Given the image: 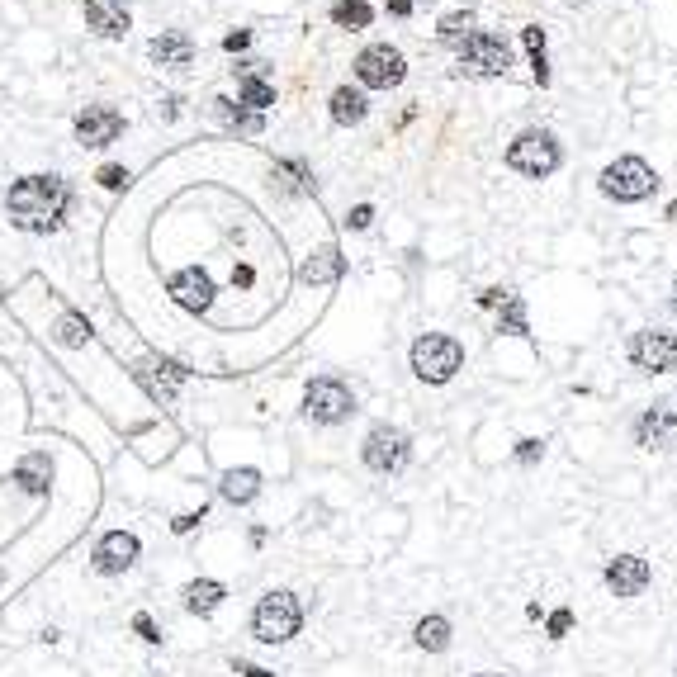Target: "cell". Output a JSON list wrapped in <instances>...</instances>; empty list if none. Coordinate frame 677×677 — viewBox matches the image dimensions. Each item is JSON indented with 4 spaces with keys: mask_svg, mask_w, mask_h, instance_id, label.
Here are the masks:
<instances>
[{
    "mask_svg": "<svg viewBox=\"0 0 677 677\" xmlns=\"http://www.w3.org/2000/svg\"><path fill=\"white\" fill-rule=\"evenodd\" d=\"M5 209L19 232H57L72 214V185L62 176H24L10 185Z\"/></svg>",
    "mask_w": 677,
    "mask_h": 677,
    "instance_id": "cell-1",
    "label": "cell"
},
{
    "mask_svg": "<svg viewBox=\"0 0 677 677\" xmlns=\"http://www.w3.org/2000/svg\"><path fill=\"white\" fill-rule=\"evenodd\" d=\"M303 630V602L294 592L275 588L251 606V635L261 644H289Z\"/></svg>",
    "mask_w": 677,
    "mask_h": 677,
    "instance_id": "cell-2",
    "label": "cell"
},
{
    "mask_svg": "<svg viewBox=\"0 0 677 677\" xmlns=\"http://www.w3.org/2000/svg\"><path fill=\"white\" fill-rule=\"evenodd\" d=\"M464 365V346L446 332H427V337L412 341V375L422 384H446L455 379V370Z\"/></svg>",
    "mask_w": 677,
    "mask_h": 677,
    "instance_id": "cell-3",
    "label": "cell"
},
{
    "mask_svg": "<svg viewBox=\"0 0 677 677\" xmlns=\"http://www.w3.org/2000/svg\"><path fill=\"white\" fill-rule=\"evenodd\" d=\"M654 185H659V176H654V166H649L644 157H616L602 171V195L616 199V204L649 199V195H654Z\"/></svg>",
    "mask_w": 677,
    "mask_h": 677,
    "instance_id": "cell-4",
    "label": "cell"
},
{
    "mask_svg": "<svg viewBox=\"0 0 677 677\" xmlns=\"http://www.w3.org/2000/svg\"><path fill=\"white\" fill-rule=\"evenodd\" d=\"M507 166L531 180H545L550 171H559V143H554V133H545V128L517 133V143L507 147Z\"/></svg>",
    "mask_w": 677,
    "mask_h": 677,
    "instance_id": "cell-5",
    "label": "cell"
},
{
    "mask_svg": "<svg viewBox=\"0 0 677 677\" xmlns=\"http://www.w3.org/2000/svg\"><path fill=\"white\" fill-rule=\"evenodd\" d=\"M303 412H308V422H318V427H337V422H346V417L356 412V393L346 389L337 375H322L303 393Z\"/></svg>",
    "mask_w": 677,
    "mask_h": 677,
    "instance_id": "cell-6",
    "label": "cell"
},
{
    "mask_svg": "<svg viewBox=\"0 0 677 677\" xmlns=\"http://www.w3.org/2000/svg\"><path fill=\"white\" fill-rule=\"evenodd\" d=\"M360 460L370 464L375 474H403L412 464V436L403 427H389V422H379L370 436H365V446H360Z\"/></svg>",
    "mask_w": 677,
    "mask_h": 677,
    "instance_id": "cell-7",
    "label": "cell"
},
{
    "mask_svg": "<svg viewBox=\"0 0 677 677\" xmlns=\"http://www.w3.org/2000/svg\"><path fill=\"white\" fill-rule=\"evenodd\" d=\"M512 67V48L498 34H469L460 43V72L464 76H502Z\"/></svg>",
    "mask_w": 677,
    "mask_h": 677,
    "instance_id": "cell-8",
    "label": "cell"
},
{
    "mask_svg": "<svg viewBox=\"0 0 677 677\" xmlns=\"http://www.w3.org/2000/svg\"><path fill=\"white\" fill-rule=\"evenodd\" d=\"M403 76H408V62H403V53L389 48V43H375V48H365V53L356 57V81L360 86L393 90V86H403Z\"/></svg>",
    "mask_w": 677,
    "mask_h": 677,
    "instance_id": "cell-9",
    "label": "cell"
},
{
    "mask_svg": "<svg viewBox=\"0 0 677 677\" xmlns=\"http://www.w3.org/2000/svg\"><path fill=\"white\" fill-rule=\"evenodd\" d=\"M630 365L644 375H668L677 370V337L673 332H635L630 337Z\"/></svg>",
    "mask_w": 677,
    "mask_h": 677,
    "instance_id": "cell-10",
    "label": "cell"
},
{
    "mask_svg": "<svg viewBox=\"0 0 677 677\" xmlns=\"http://www.w3.org/2000/svg\"><path fill=\"white\" fill-rule=\"evenodd\" d=\"M119 133H124V114L114 105H86L76 114V143L81 147H109L119 143Z\"/></svg>",
    "mask_w": 677,
    "mask_h": 677,
    "instance_id": "cell-11",
    "label": "cell"
},
{
    "mask_svg": "<svg viewBox=\"0 0 677 677\" xmlns=\"http://www.w3.org/2000/svg\"><path fill=\"white\" fill-rule=\"evenodd\" d=\"M138 554H143V545H138V535L128 531H109L100 545H95V554H90V569L105 573V578H114V573H128L133 564H138Z\"/></svg>",
    "mask_w": 677,
    "mask_h": 677,
    "instance_id": "cell-12",
    "label": "cell"
},
{
    "mask_svg": "<svg viewBox=\"0 0 677 677\" xmlns=\"http://www.w3.org/2000/svg\"><path fill=\"white\" fill-rule=\"evenodd\" d=\"M635 441H640L644 450H673L677 446V408L673 403L644 408L640 422H635Z\"/></svg>",
    "mask_w": 677,
    "mask_h": 677,
    "instance_id": "cell-13",
    "label": "cell"
},
{
    "mask_svg": "<svg viewBox=\"0 0 677 677\" xmlns=\"http://www.w3.org/2000/svg\"><path fill=\"white\" fill-rule=\"evenodd\" d=\"M602 578L616 597H640V592L649 588L654 569H649V559H640V554H616V559H606Z\"/></svg>",
    "mask_w": 677,
    "mask_h": 677,
    "instance_id": "cell-14",
    "label": "cell"
},
{
    "mask_svg": "<svg viewBox=\"0 0 677 677\" xmlns=\"http://www.w3.org/2000/svg\"><path fill=\"white\" fill-rule=\"evenodd\" d=\"M147 57L157 67H166V72H185L195 62V38L185 34V29H166V34H157L147 43Z\"/></svg>",
    "mask_w": 677,
    "mask_h": 677,
    "instance_id": "cell-15",
    "label": "cell"
},
{
    "mask_svg": "<svg viewBox=\"0 0 677 677\" xmlns=\"http://www.w3.org/2000/svg\"><path fill=\"white\" fill-rule=\"evenodd\" d=\"M86 24L100 38H124L133 29V15L124 0H86Z\"/></svg>",
    "mask_w": 677,
    "mask_h": 677,
    "instance_id": "cell-16",
    "label": "cell"
},
{
    "mask_svg": "<svg viewBox=\"0 0 677 677\" xmlns=\"http://www.w3.org/2000/svg\"><path fill=\"white\" fill-rule=\"evenodd\" d=\"M209 114H214L228 133H242V138H251V133H261V128H266V119H261L256 109L237 105V100H223V95H218V100H209Z\"/></svg>",
    "mask_w": 677,
    "mask_h": 677,
    "instance_id": "cell-17",
    "label": "cell"
},
{
    "mask_svg": "<svg viewBox=\"0 0 677 677\" xmlns=\"http://www.w3.org/2000/svg\"><path fill=\"white\" fill-rule=\"evenodd\" d=\"M223 597H228V588L214 583V578H195V583H185V592H180V602H185L190 616H214L218 606H223Z\"/></svg>",
    "mask_w": 677,
    "mask_h": 677,
    "instance_id": "cell-18",
    "label": "cell"
},
{
    "mask_svg": "<svg viewBox=\"0 0 677 677\" xmlns=\"http://www.w3.org/2000/svg\"><path fill=\"white\" fill-rule=\"evenodd\" d=\"M450 640H455V630H450L446 616H422V621L412 625V644H417L422 654H446Z\"/></svg>",
    "mask_w": 677,
    "mask_h": 677,
    "instance_id": "cell-19",
    "label": "cell"
},
{
    "mask_svg": "<svg viewBox=\"0 0 677 677\" xmlns=\"http://www.w3.org/2000/svg\"><path fill=\"white\" fill-rule=\"evenodd\" d=\"M133 375L152 389V398H161V403H166V398H171V389L185 379V370H180V365H171V360H161V365H157V360H147V365H138Z\"/></svg>",
    "mask_w": 677,
    "mask_h": 677,
    "instance_id": "cell-20",
    "label": "cell"
},
{
    "mask_svg": "<svg viewBox=\"0 0 677 677\" xmlns=\"http://www.w3.org/2000/svg\"><path fill=\"white\" fill-rule=\"evenodd\" d=\"M218 493H223L232 507H247V502L261 493V474H256V469H228L223 483H218Z\"/></svg>",
    "mask_w": 677,
    "mask_h": 677,
    "instance_id": "cell-21",
    "label": "cell"
},
{
    "mask_svg": "<svg viewBox=\"0 0 677 677\" xmlns=\"http://www.w3.org/2000/svg\"><path fill=\"white\" fill-rule=\"evenodd\" d=\"M365 114H370V105H365V95H360V90H351V86L332 90V124L351 128V124H360Z\"/></svg>",
    "mask_w": 677,
    "mask_h": 677,
    "instance_id": "cell-22",
    "label": "cell"
},
{
    "mask_svg": "<svg viewBox=\"0 0 677 677\" xmlns=\"http://www.w3.org/2000/svg\"><path fill=\"white\" fill-rule=\"evenodd\" d=\"M237 105H247L261 114V109L275 105V86H270L266 76H242V81H237Z\"/></svg>",
    "mask_w": 677,
    "mask_h": 677,
    "instance_id": "cell-23",
    "label": "cell"
},
{
    "mask_svg": "<svg viewBox=\"0 0 677 677\" xmlns=\"http://www.w3.org/2000/svg\"><path fill=\"white\" fill-rule=\"evenodd\" d=\"M332 19H337V29H370L375 10H370V0H337Z\"/></svg>",
    "mask_w": 677,
    "mask_h": 677,
    "instance_id": "cell-24",
    "label": "cell"
},
{
    "mask_svg": "<svg viewBox=\"0 0 677 677\" xmlns=\"http://www.w3.org/2000/svg\"><path fill=\"white\" fill-rule=\"evenodd\" d=\"M521 38H526V48H531V76L540 81V86H550V62H545V29H540V24H526V29H521Z\"/></svg>",
    "mask_w": 677,
    "mask_h": 677,
    "instance_id": "cell-25",
    "label": "cell"
},
{
    "mask_svg": "<svg viewBox=\"0 0 677 677\" xmlns=\"http://www.w3.org/2000/svg\"><path fill=\"white\" fill-rule=\"evenodd\" d=\"M275 180H285V190L294 195H313V171L303 161H275Z\"/></svg>",
    "mask_w": 677,
    "mask_h": 677,
    "instance_id": "cell-26",
    "label": "cell"
},
{
    "mask_svg": "<svg viewBox=\"0 0 677 677\" xmlns=\"http://www.w3.org/2000/svg\"><path fill=\"white\" fill-rule=\"evenodd\" d=\"M303 275H308L313 285H322V280H337V275H341V256H337V247H322V251H318V261H308V266H303Z\"/></svg>",
    "mask_w": 677,
    "mask_h": 677,
    "instance_id": "cell-27",
    "label": "cell"
},
{
    "mask_svg": "<svg viewBox=\"0 0 677 677\" xmlns=\"http://www.w3.org/2000/svg\"><path fill=\"white\" fill-rule=\"evenodd\" d=\"M469 34H474V15L469 10H455V15L441 19V43H464Z\"/></svg>",
    "mask_w": 677,
    "mask_h": 677,
    "instance_id": "cell-28",
    "label": "cell"
},
{
    "mask_svg": "<svg viewBox=\"0 0 677 677\" xmlns=\"http://www.w3.org/2000/svg\"><path fill=\"white\" fill-rule=\"evenodd\" d=\"M507 308H502V327H507V332H517V337H526V308H521V299L517 294H507Z\"/></svg>",
    "mask_w": 677,
    "mask_h": 677,
    "instance_id": "cell-29",
    "label": "cell"
},
{
    "mask_svg": "<svg viewBox=\"0 0 677 677\" xmlns=\"http://www.w3.org/2000/svg\"><path fill=\"white\" fill-rule=\"evenodd\" d=\"M133 630H138L147 644H161V630H157V621H152L147 611H138V616H133Z\"/></svg>",
    "mask_w": 677,
    "mask_h": 677,
    "instance_id": "cell-30",
    "label": "cell"
},
{
    "mask_svg": "<svg viewBox=\"0 0 677 677\" xmlns=\"http://www.w3.org/2000/svg\"><path fill=\"white\" fill-rule=\"evenodd\" d=\"M95 180H100V185H105V190H124L128 171H124V166H105V171H100V176H95Z\"/></svg>",
    "mask_w": 677,
    "mask_h": 677,
    "instance_id": "cell-31",
    "label": "cell"
},
{
    "mask_svg": "<svg viewBox=\"0 0 677 677\" xmlns=\"http://www.w3.org/2000/svg\"><path fill=\"white\" fill-rule=\"evenodd\" d=\"M569 625H573V611H554L550 616V640H564V635H569Z\"/></svg>",
    "mask_w": 677,
    "mask_h": 677,
    "instance_id": "cell-32",
    "label": "cell"
},
{
    "mask_svg": "<svg viewBox=\"0 0 677 677\" xmlns=\"http://www.w3.org/2000/svg\"><path fill=\"white\" fill-rule=\"evenodd\" d=\"M540 455H545V441H521V446H517V460L521 464H535Z\"/></svg>",
    "mask_w": 677,
    "mask_h": 677,
    "instance_id": "cell-33",
    "label": "cell"
},
{
    "mask_svg": "<svg viewBox=\"0 0 677 677\" xmlns=\"http://www.w3.org/2000/svg\"><path fill=\"white\" fill-rule=\"evenodd\" d=\"M370 218H375V209H370V204H360V209H351V214H346V223H351L356 232H365V228H370Z\"/></svg>",
    "mask_w": 677,
    "mask_h": 677,
    "instance_id": "cell-34",
    "label": "cell"
},
{
    "mask_svg": "<svg viewBox=\"0 0 677 677\" xmlns=\"http://www.w3.org/2000/svg\"><path fill=\"white\" fill-rule=\"evenodd\" d=\"M199 521H204V512H190V517H180V521H171V531L176 535H190L199 526Z\"/></svg>",
    "mask_w": 677,
    "mask_h": 677,
    "instance_id": "cell-35",
    "label": "cell"
},
{
    "mask_svg": "<svg viewBox=\"0 0 677 677\" xmlns=\"http://www.w3.org/2000/svg\"><path fill=\"white\" fill-rule=\"evenodd\" d=\"M247 43H251V34H247V29H237V34H228V38H223V48H228V53H242Z\"/></svg>",
    "mask_w": 677,
    "mask_h": 677,
    "instance_id": "cell-36",
    "label": "cell"
},
{
    "mask_svg": "<svg viewBox=\"0 0 677 677\" xmlns=\"http://www.w3.org/2000/svg\"><path fill=\"white\" fill-rule=\"evenodd\" d=\"M237 668V677H275L270 668H261V663H232Z\"/></svg>",
    "mask_w": 677,
    "mask_h": 677,
    "instance_id": "cell-37",
    "label": "cell"
},
{
    "mask_svg": "<svg viewBox=\"0 0 677 677\" xmlns=\"http://www.w3.org/2000/svg\"><path fill=\"white\" fill-rule=\"evenodd\" d=\"M389 15H398V19H408V15H412V0H389Z\"/></svg>",
    "mask_w": 677,
    "mask_h": 677,
    "instance_id": "cell-38",
    "label": "cell"
},
{
    "mask_svg": "<svg viewBox=\"0 0 677 677\" xmlns=\"http://www.w3.org/2000/svg\"><path fill=\"white\" fill-rule=\"evenodd\" d=\"M474 677H507V673H474Z\"/></svg>",
    "mask_w": 677,
    "mask_h": 677,
    "instance_id": "cell-39",
    "label": "cell"
},
{
    "mask_svg": "<svg viewBox=\"0 0 677 677\" xmlns=\"http://www.w3.org/2000/svg\"><path fill=\"white\" fill-rule=\"evenodd\" d=\"M673 313H677V285H673Z\"/></svg>",
    "mask_w": 677,
    "mask_h": 677,
    "instance_id": "cell-40",
    "label": "cell"
},
{
    "mask_svg": "<svg viewBox=\"0 0 677 677\" xmlns=\"http://www.w3.org/2000/svg\"><path fill=\"white\" fill-rule=\"evenodd\" d=\"M673 677H677V668H673Z\"/></svg>",
    "mask_w": 677,
    "mask_h": 677,
    "instance_id": "cell-41",
    "label": "cell"
}]
</instances>
